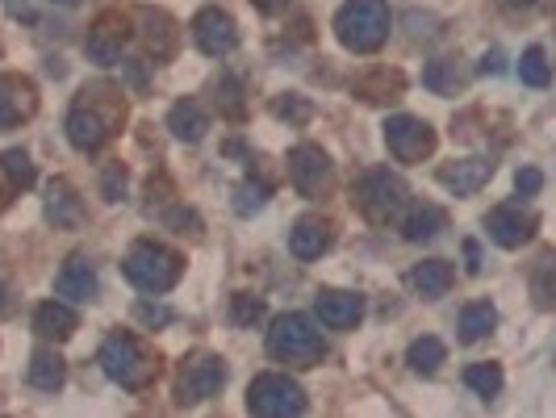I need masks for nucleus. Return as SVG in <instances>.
Wrapping results in <instances>:
<instances>
[{"mask_svg": "<svg viewBox=\"0 0 556 418\" xmlns=\"http://www.w3.org/2000/svg\"><path fill=\"white\" fill-rule=\"evenodd\" d=\"M0 172H5V180L13 184V189H30V184L38 180V172H34V164H30V155L17 151V147L0 155Z\"/></svg>", "mask_w": 556, "mask_h": 418, "instance_id": "nucleus-31", "label": "nucleus"}, {"mask_svg": "<svg viewBox=\"0 0 556 418\" xmlns=\"http://www.w3.org/2000/svg\"><path fill=\"white\" fill-rule=\"evenodd\" d=\"M494 327H498V310L490 306V301H473V306H465V314H460V339L465 343L485 339Z\"/></svg>", "mask_w": 556, "mask_h": 418, "instance_id": "nucleus-25", "label": "nucleus"}, {"mask_svg": "<svg viewBox=\"0 0 556 418\" xmlns=\"http://www.w3.org/2000/svg\"><path fill=\"white\" fill-rule=\"evenodd\" d=\"M439 230H448V214L439 205H414L402 218V239L406 243H427V239L439 235Z\"/></svg>", "mask_w": 556, "mask_h": 418, "instance_id": "nucleus-21", "label": "nucleus"}, {"mask_svg": "<svg viewBox=\"0 0 556 418\" xmlns=\"http://www.w3.org/2000/svg\"><path fill=\"white\" fill-rule=\"evenodd\" d=\"M138 26H143V42H147V51H155V59H168L176 51V21L164 13V9H143L138 13Z\"/></svg>", "mask_w": 556, "mask_h": 418, "instance_id": "nucleus-18", "label": "nucleus"}, {"mask_svg": "<svg viewBox=\"0 0 556 418\" xmlns=\"http://www.w3.org/2000/svg\"><path fill=\"white\" fill-rule=\"evenodd\" d=\"M168 226H176V235H201V218L193 214V209H172Z\"/></svg>", "mask_w": 556, "mask_h": 418, "instance_id": "nucleus-35", "label": "nucleus"}, {"mask_svg": "<svg viewBox=\"0 0 556 418\" xmlns=\"http://www.w3.org/2000/svg\"><path fill=\"white\" fill-rule=\"evenodd\" d=\"M264 205H268V184L243 180L239 189H235V214H239V218H251V214H260Z\"/></svg>", "mask_w": 556, "mask_h": 418, "instance_id": "nucleus-33", "label": "nucleus"}, {"mask_svg": "<svg viewBox=\"0 0 556 418\" xmlns=\"http://www.w3.org/2000/svg\"><path fill=\"white\" fill-rule=\"evenodd\" d=\"M515 189H519L523 197H536V193L544 189V172H540V168H519V176H515Z\"/></svg>", "mask_w": 556, "mask_h": 418, "instance_id": "nucleus-37", "label": "nucleus"}, {"mask_svg": "<svg viewBox=\"0 0 556 418\" xmlns=\"http://www.w3.org/2000/svg\"><path fill=\"white\" fill-rule=\"evenodd\" d=\"M314 310L331 331H347V327H356V322L364 318V301L356 293H343V289H322L314 297Z\"/></svg>", "mask_w": 556, "mask_h": 418, "instance_id": "nucleus-14", "label": "nucleus"}, {"mask_svg": "<svg viewBox=\"0 0 556 418\" xmlns=\"http://www.w3.org/2000/svg\"><path fill=\"white\" fill-rule=\"evenodd\" d=\"M46 218L55 226H67V230L84 222V205L67 180H51V189H46Z\"/></svg>", "mask_w": 556, "mask_h": 418, "instance_id": "nucleus-20", "label": "nucleus"}, {"mask_svg": "<svg viewBox=\"0 0 556 418\" xmlns=\"http://www.w3.org/2000/svg\"><path fill=\"white\" fill-rule=\"evenodd\" d=\"M444 356H448V347H444V339H435V335H423V339H414L410 343V352H406V364L414 368L419 377H431L439 364H444Z\"/></svg>", "mask_w": 556, "mask_h": 418, "instance_id": "nucleus-24", "label": "nucleus"}, {"mask_svg": "<svg viewBox=\"0 0 556 418\" xmlns=\"http://www.w3.org/2000/svg\"><path fill=\"white\" fill-rule=\"evenodd\" d=\"M335 38L356 55H373L389 38V5L385 0H347L335 13Z\"/></svg>", "mask_w": 556, "mask_h": 418, "instance_id": "nucleus-1", "label": "nucleus"}, {"mask_svg": "<svg viewBox=\"0 0 556 418\" xmlns=\"http://www.w3.org/2000/svg\"><path fill=\"white\" fill-rule=\"evenodd\" d=\"M76 327H80V318L72 306H63V301H42L34 310V335H42V339L63 343V339L76 335Z\"/></svg>", "mask_w": 556, "mask_h": 418, "instance_id": "nucleus-17", "label": "nucleus"}, {"mask_svg": "<svg viewBox=\"0 0 556 418\" xmlns=\"http://www.w3.org/2000/svg\"><path fill=\"white\" fill-rule=\"evenodd\" d=\"M268 352L285 364L297 368H310L327 356V343H322V331L306 314H281L272 318V331H268Z\"/></svg>", "mask_w": 556, "mask_h": 418, "instance_id": "nucleus-3", "label": "nucleus"}, {"mask_svg": "<svg viewBox=\"0 0 556 418\" xmlns=\"http://www.w3.org/2000/svg\"><path fill=\"white\" fill-rule=\"evenodd\" d=\"M55 293L67 301H92L97 297V268H92L88 255H72L63 264V272L55 276Z\"/></svg>", "mask_w": 556, "mask_h": 418, "instance_id": "nucleus-15", "label": "nucleus"}, {"mask_svg": "<svg viewBox=\"0 0 556 418\" xmlns=\"http://www.w3.org/2000/svg\"><path fill=\"white\" fill-rule=\"evenodd\" d=\"M126 34H130V26H126L122 13H101L97 26L88 30V42H84L88 59H97V63H105V67L118 63V59H122V46H126Z\"/></svg>", "mask_w": 556, "mask_h": 418, "instance_id": "nucleus-12", "label": "nucleus"}, {"mask_svg": "<svg viewBox=\"0 0 556 418\" xmlns=\"http://www.w3.org/2000/svg\"><path fill=\"white\" fill-rule=\"evenodd\" d=\"M264 306L256 297H235V322H251V318H260Z\"/></svg>", "mask_w": 556, "mask_h": 418, "instance_id": "nucleus-39", "label": "nucleus"}, {"mask_svg": "<svg viewBox=\"0 0 556 418\" xmlns=\"http://www.w3.org/2000/svg\"><path fill=\"white\" fill-rule=\"evenodd\" d=\"M385 143L393 151L398 164H423L435 151V130L423 118H410V113H393L385 122Z\"/></svg>", "mask_w": 556, "mask_h": 418, "instance_id": "nucleus-9", "label": "nucleus"}, {"mask_svg": "<svg viewBox=\"0 0 556 418\" xmlns=\"http://www.w3.org/2000/svg\"><path fill=\"white\" fill-rule=\"evenodd\" d=\"M276 118H293V122H306L310 118V105L301 97H289V101H276Z\"/></svg>", "mask_w": 556, "mask_h": 418, "instance_id": "nucleus-38", "label": "nucleus"}, {"mask_svg": "<svg viewBox=\"0 0 556 418\" xmlns=\"http://www.w3.org/2000/svg\"><path fill=\"white\" fill-rule=\"evenodd\" d=\"M306 406H310L306 389L281 373H264L247 389V410L260 418H293V414H306Z\"/></svg>", "mask_w": 556, "mask_h": 418, "instance_id": "nucleus-6", "label": "nucleus"}, {"mask_svg": "<svg viewBox=\"0 0 556 418\" xmlns=\"http://www.w3.org/2000/svg\"><path fill=\"white\" fill-rule=\"evenodd\" d=\"M17 310V301H13V289L9 285H0V318H9Z\"/></svg>", "mask_w": 556, "mask_h": 418, "instance_id": "nucleus-42", "label": "nucleus"}, {"mask_svg": "<svg viewBox=\"0 0 556 418\" xmlns=\"http://www.w3.org/2000/svg\"><path fill=\"white\" fill-rule=\"evenodd\" d=\"M356 92H360L364 101H373V105L398 101V97H402V76H398V72H373V76H364V80L356 84Z\"/></svg>", "mask_w": 556, "mask_h": 418, "instance_id": "nucleus-28", "label": "nucleus"}, {"mask_svg": "<svg viewBox=\"0 0 556 418\" xmlns=\"http://www.w3.org/2000/svg\"><path fill=\"white\" fill-rule=\"evenodd\" d=\"M502 72V51H490L481 59V76H498Z\"/></svg>", "mask_w": 556, "mask_h": 418, "instance_id": "nucleus-41", "label": "nucleus"}, {"mask_svg": "<svg viewBox=\"0 0 556 418\" xmlns=\"http://www.w3.org/2000/svg\"><path fill=\"white\" fill-rule=\"evenodd\" d=\"M226 385V364L210 352H197L184 360L180 377H176V402L180 406H197L205 398H214V393Z\"/></svg>", "mask_w": 556, "mask_h": 418, "instance_id": "nucleus-8", "label": "nucleus"}, {"mask_svg": "<svg viewBox=\"0 0 556 418\" xmlns=\"http://www.w3.org/2000/svg\"><path fill=\"white\" fill-rule=\"evenodd\" d=\"M138 318H143V322H151V327H155V322H168L172 314H168L164 306H151V301H138Z\"/></svg>", "mask_w": 556, "mask_h": 418, "instance_id": "nucleus-40", "label": "nucleus"}, {"mask_svg": "<svg viewBox=\"0 0 556 418\" xmlns=\"http://www.w3.org/2000/svg\"><path fill=\"white\" fill-rule=\"evenodd\" d=\"M356 205L364 209L373 222H389L398 209L406 205V180L389 168H373L364 172L356 184Z\"/></svg>", "mask_w": 556, "mask_h": 418, "instance_id": "nucleus-7", "label": "nucleus"}, {"mask_svg": "<svg viewBox=\"0 0 556 418\" xmlns=\"http://www.w3.org/2000/svg\"><path fill=\"white\" fill-rule=\"evenodd\" d=\"M519 80L527 88H548L552 72H548V55H544V46H527L523 59H519Z\"/></svg>", "mask_w": 556, "mask_h": 418, "instance_id": "nucleus-30", "label": "nucleus"}, {"mask_svg": "<svg viewBox=\"0 0 556 418\" xmlns=\"http://www.w3.org/2000/svg\"><path fill=\"white\" fill-rule=\"evenodd\" d=\"M193 38L210 59H222L239 46V26H235V17L222 9H201L193 21Z\"/></svg>", "mask_w": 556, "mask_h": 418, "instance_id": "nucleus-11", "label": "nucleus"}, {"mask_svg": "<svg viewBox=\"0 0 556 418\" xmlns=\"http://www.w3.org/2000/svg\"><path fill=\"white\" fill-rule=\"evenodd\" d=\"M410 285L419 289L423 297H444L448 289H452V264H444V260H427V264H419L410 272Z\"/></svg>", "mask_w": 556, "mask_h": 418, "instance_id": "nucleus-23", "label": "nucleus"}, {"mask_svg": "<svg viewBox=\"0 0 556 418\" xmlns=\"http://www.w3.org/2000/svg\"><path fill=\"white\" fill-rule=\"evenodd\" d=\"M101 92H105V84L88 88L84 97L72 105V113H67V143H72L76 151H97V147L109 143L113 134H118V122H122L126 105L118 101L113 109H101Z\"/></svg>", "mask_w": 556, "mask_h": 418, "instance_id": "nucleus-2", "label": "nucleus"}, {"mask_svg": "<svg viewBox=\"0 0 556 418\" xmlns=\"http://www.w3.org/2000/svg\"><path fill=\"white\" fill-rule=\"evenodd\" d=\"M122 272H126V281L134 289H143V293H168L180 281L184 260H180L176 251L159 247V243H134L126 251V260H122Z\"/></svg>", "mask_w": 556, "mask_h": 418, "instance_id": "nucleus-4", "label": "nucleus"}, {"mask_svg": "<svg viewBox=\"0 0 556 418\" xmlns=\"http://www.w3.org/2000/svg\"><path fill=\"white\" fill-rule=\"evenodd\" d=\"M51 5H63V9H72V5H80V0H51Z\"/></svg>", "mask_w": 556, "mask_h": 418, "instance_id": "nucleus-46", "label": "nucleus"}, {"mask_svg": "<svg viewBox=\"0 0 556 418\" xmlns=\"http://www.w3.org/2000/svg\"><path fill=\"white\" fill-rule=\"evenodd\" d=\"M101 368L122 389H143L155 381V356L134 335H122V331L101 343Z\"/></svg>", "mask_w": 556, "mask_h": 418, "instance_id": "nucleus-5", "label": "nucleus"}, {"mask_svg": "<svg viewBox=\"0 0 556 418\" xmlns=\"http://www.w3.org/2000/svg\"><path fill=\"white\" fill-rule=\"evenodd\" d=\"M502 5H506V9H527L531 0H502Z\"/></svg>", "mask_w": 556, "mask_h": 418, "instance_id": "nucleus-45", "label": "nucleus"}, {"mask_svg": "<svg viewBox=\"0 0 556 418\" xmlns=\"http://www.w3.org/2000/svg\"><path fill=\"white\" fill-rule=\"evenodd\" d=\"M251 5H256L260 13H276V9H285L289 0H251Z\"/></svg>", "mask_w": 556, "mask_h": 418, "instance_id": "nucleus-44", "label": "nucleus"}, {"mask_svg": "<svg viewBox=\"0 0 556 418\" xmlns=\"http://www.w3.org/2000/svg\"><path fill=\"white\" fill-rule=\"evenodd\" d=\"M485 230H490V239L498 247L515 251V247H523L531 235H536V218L523 214L519 205H498V209H490V218H485Z\"/></svg>", "mask_w": 556, "mask_h": 418, "instance_id": "nucleus-13", "label": "nucleus"}, {"mask_svg": "<svg viewBox=\"0 0 556 418\" xmlns=\"http://www.w3.org/2000/svg\"><path fill=\"white\" fill-rule=\"evenodd\" d=\"M423 84L431 92H439V97H456V88L465 84V76H460V67L452 59H431L423 67Z\"/></svg>", "mask_w": 556, "mask_h": 418, "instance_id": "nucleus-27", "label": "nucleus"}, {"mask_svg": "<svg viewBox=\"0 0 556 418\" xmlns=\"http://www.w3.org/2000/svg\"><path fill=\"white\" fill-rule=\"evenodd\" d=\"M168 130L180 138V143H201V138H205V113L193 101H180L168 113Z\"/></svg>", "mask_w": 556, "mask_h": 418, "instance_id": "nucleus-22", "label": "nucleus"}, {"mask_svg": "<svg viewBox=\"0 0 556 418\" xmlns=\"http://www.w3.org/2000/svg\"><path fill=\"white\" fill-rule=\"evenodd\" d=\"M122 193H126V168L122 164H109L105 168V197L109 201H122Z\"/></svg>", "mask_w": 556, "mask_h": 418, "instance_id": "nucleus-36", "label": "nucleus"}, {"mask_svg": "<svg viewBox=\"0 0 556 418\" xmlns=\"http://www.w3.org/2000/svg\"><path fill=\"white\" fill-rule=\"evenodd\" d=\"M63 381H67L63 360L55 352H34V360H30V385L42 389V393H55V389H63Z\"/></svg>", "mask_w": 556, "mask_h": 418, "instance_id": "nucleus-26", "label": "nucleus"}, {"mask_svg": "<svg viewBox=\"0 0 556 418\" xmlns=\"http://www.w3.org/2000/svg\"><path fill=\"white\" fill-rule=\"evenodd\" d=\"M327 247H331V222L327 218H301L289 230V251L297 260H318Z\"/></svg>", "mask_w": 556, "mask_h": 418, "instance_id": "nucleus-16", "label": "nucleus"}, {"mask_svg": "<svg viewBox=\"0 0 556 418\" xmlns=\"http://www.w3.org/2000/svg\"><path fill=\"white\" fill-rule=\"evenodd\" d=\"M465 260H469V272H473V276H477V272H481V247H477V243H473V239H469V243H465Z\"/></svg>", "mask_w": 556, "mask_h": 418, "instance_id": "nucleus-43", "label": "nucleus"}, {"mask_svg": "<svg viewBox=\"0 0 556 418\" xmlns=\"http://www.w3.org/2000/svg\"><path fill=\"white\" fill-rule=\"evenodd\" d=\"M30 109H34L30 97H26V101H17V97H13V84H9V80H0V130H13Z\"/></svg>", "mask_w": 556, "mask_h": 418, "instance_id": "nucleus-32", "label": "nucleus"}, {"mask_svg": "<svg viewBox=\"0 0 556 418\" xmlns=\"http://www.w3.org/2000/svg\"><path fill=\"white\" fill-rule=\"evenodd\" d=\"M218 105L230 113V118H243V97H239V80L235 76H226L218 84Z\"/></svg>", "mask_w": 556, "mask_h": 418, "instance_id": "nucleus-34", "label": "nucleus"}, {"mask_svg": "<svg viewBox=\"0 0 556 418\" xmlns=\"http://www.w3.org/2000/svg\"><path fill=\"white\" fill-rule=\"evenodd\" d=\"M289 180L301 197H322L331 189V159L322 147L301 143L289 151Z\"/></svg>", "mask_w": 556, "mask_h": 418, "instance_id": "nucleus-10", "label": "nucleus"}, {"mask_svg": "<svg viewBox=\"0 0 556 418\" xmlns=\"http://www.w3.org/2000/svg\"><path fill=\"white\" fill-rule=\"evenodd\" d=\"M490 176H494V164H490V159H456V164L439 168V180H444L452 193H477Z\"/></svg>", "mask_w": 556, "mask_h": 418, "instance_id": "nucleus-19", "label": "nucleus"}, {"mask_svg": "<svg viewBox=\"0 0 556 418\" xmlns=\"http://www.w3.org/2000/svg\"><path fill=\"white\" fill-rule=\"evenodd\" d=\"M465 385L477 393V398L490 402V398L502 393V368L498 364H469L465 368Z\"/></svg>", "mask_w": 556, "mask_h": 418, "instance_id": "nucleus-29", "label": "nucleus"}]
</instances>
